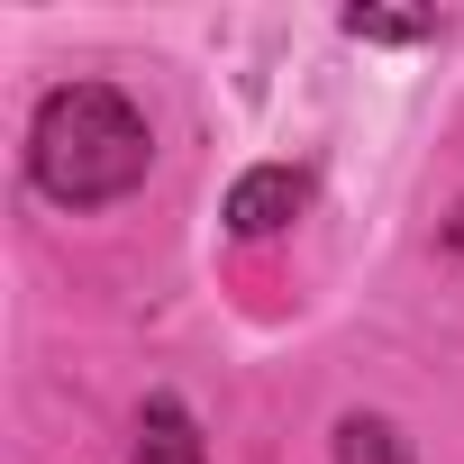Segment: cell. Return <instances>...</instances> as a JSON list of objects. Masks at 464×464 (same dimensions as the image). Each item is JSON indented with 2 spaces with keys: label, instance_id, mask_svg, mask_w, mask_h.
Returning <instances> with one entry per match:
<instances>
[{
  "label": "cell",
  "instance_id": "1",
  "mask_svg": "<svg viewBox=\"0 0 464 464\" xmlns=\"http://www.w3.org/2000/svg\"><path fill=\"white\" fill-rule=\"evenodd\" d=\"M146 155H155V137H146V119H137L110 82H64V92H46L37 137H28L37 182H46L55 200H73V209H101V200L137 191V182H146Z\"/></svg>",
  "mask_w": 464,
  "mask_h": 464
},
{
  "label": "cell",
  "instance_id": "2",
  "mask_svg": "<svg viewBox=\"0 0 464 464\" xmlns=\"http://www.w3.org/2000/svg\"><path fill=\"white\" fill-rule=\"evenodd\" d=\"M301 200H310V173L256 164V173H237V191H227V227H237V237H274V227L301 218Z\"/></svg>",
  "mask_w": 464,
  "mask_h": 464
},
{
  "label": "cell",
  "instance_id": "3",
  "mask_svg": "<svg viewBox=\"0 0 464 464\" xmlns=\"http://www.w3.org/2000/svg\"><path fill=\"white\" fill-rule=\"evenodd\" d=\"M137 464H200V428L182 401H146L137 419Z\"/></svg>",
  "mask_w": 464,
  "mask_h": 464
},
{
  "label": "cell",
  "instance_id": "4",
  "mask_svg": "<svg viewBox=\"0 0 464 464\" xmlns=\"http://www.w3.org/2000/svg\"><path fill=\"white\" fill-rule=\"evenodd\" d=\"M337 464H410V446H401V428L392 419H337Z\"/></svg>",
  "mask_w": 464,
  "mask_h": 464
},
{
  "label": "cell",
  "instance_id": "5",
  "mask_svg": "<svg viewBox=\"0 0 464 464\" xmlns=\"http://www.w3.org/2000/svg\"><path fill=\"white\" fill-rule=\"evenodd\" d=\"M346 37H373V46H410V37H428V19H392V10H346Z\"/></svg>",
  "mask_w": 464,
  "mask_h": 464
},
{
  "label": "cell",
  "instance_id": "6",
  "mask_svg": "<svg viewBox=\"0 0 464 464\" xmlns=\"http://www.w3.org/2000/svg\"><path fill=\"white\" fill-rule=\"evenodd\" d=\"M446 246H455V256H464V209H455V218H446Z\"/></svg>",
  "mask_w": 464,
  "mask_h": 464
}]
</instances>
